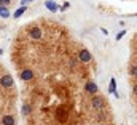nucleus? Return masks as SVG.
Wrapping results in <instances>:
<instances>
[{
	"mask_svg": "<svg viewBox=\"0 0 137 125\" xmlns=\"http://www.w3.org/2000/svg\"><path fill=\"white\" fill-rule=\"evenodd\" d=\"M109 92H110V93H115V92H116V80H115V79H112V80H110Z\"/></svg>",
	"mask_w": 137,
	"mask_h": 125,
	"instance_id": "nucleus-10",
	"label": "nucleus"
},
{
	"mask_svg": "<svg viewBox=\"0 0 137 125\" xmlns=\"http://www.w3.org/2000/svg\"><path fill=\"white\" fill-rule=\"evenodd\" d=\"M11 0H0V7H7V5H10Z\"/></svg>",
	"mask_w": 137,
	"mask_h": 125,
	"instance_id": "nucleus-16",
	"label": "nucleus"
},
{
	"mask_svg": "<svg viewBox=\"0 0 137 125\" xmlns=\"http://www.w3.org/2000/svg\"><path fill=\"white\" fill-rule=\"evenodd\" d=\"M78 58H80V61H83V63H89L91 61V53H89L86 48H83V50H80V55H78Z\"/></svg>",
	"mask_w": 137,
	"mask_h": 125,
	"instance_id": "nucleus-2",
	"label": "nucleus"
},
{
	"mask_svg": "<svg viewBox=\"0 0 137 125\" xmlns=\"http://www.w3.org/2000/svg\"><path fill=\"white\" fill-rule=\"evenodd\" d=\"M29 35H31L32 39H35V40H38V39H41V35H43V32H41V29L40 27H32L31 31H29Z\"/></svg>",
	"mask_w": 137,
	"mask_h": 125,
	"instance_id": "nucleus-3",
	"label": "nucleus"
},
{
	"mask_svg": "<svg viewBox=\"0 0 137 125\" xmlns=\"http://www.w3.org/2000/svg\"><path fill=\"white\" fill-rule=\"evenodd\" d=\"M100 31H102V34H105V35L109 34V32H107V29H105V27H100Z\"/></svg>",
	"mask_w": 137,
	"mask_h": 125,
	"instance_id": "nucleus-17",
	"label": "nucleus"
},
{
	"mask_svg": "<svg viewBox=\"0 0 137 125\" xmlns=\"http://www.w3.org/2000/svg\"><path fill=\"white\" fill-rule=\"evenodd\" d=\"M69 7H70V3L67 2V3H64L62 7H59V10H61V11H67V8H69Z\"/></svg>",
	"mask_w": 137,
	"mask_h": 125,
	"instance_id": "nucleus-15",
	"label": "nucleus"
},
{
	"mask_svg": "<svg viewBox=\"0 0 137 125\" xmlns=\"http://www.w3.org/2000/svg\"><path fill=\"white\" fill-rule=\"evenodd\" d=\"M57 117H59V120H61V122H64L65 119H67V116H65L64 109H59V112H57Z\"/></svg>",
	"mask_w": 137,
	"mask_h": 125,
	"instance_id": "nucleus-12",
	"label": "nucleus"
},
{
	"mask_svg": "<svg viewBox=\"0 0 137 125\" xmlns=\"http://www.w3.org/2000/svg\"><path fill=\"white\" fill-rule=\"evenodd\" d=\"M0 16L2 18H8L10 16V11L7 10V7H0Z\"/></svg>",
	"mask_w": 137,
	"mask_h": 125,
	"instance_id": "nucleus-11",
	"label": "nucleus"
},
{
	"mask_svg": "<svg viewBox=\"0 0 137 125\" xmlns=\"http://www.w3.org/2000/svg\"><path fill=\"white\" fill-rule=\"evenodd\" d=\"M86 92H89V93H96L97 92V85L94 82H88L86 83Z\"/></svg>",
	"mask_w": 137,
	"mask_h": 125,
	"instance_id": "nucleus-9",
	"label": "nucleus"
},
{
	"mask_svg": "<svg viewBox=\"0 0 137 125\" xmlns=\"http://www.w3.org/2000/svg\"><path fill=\"white\" fill-rule=\"evenodd\" d=\"M2 125H14V117L13 116H3L2 117Z\"/></svg>",
	"mask_w": 137,
	"mask_h": 125,
	"instance_id": "nucleus-5",
	"label": "nucleus"
},
{
	"mask_svg": "<svg viewBox=\"0 0 137 125\" xmlns=\"http://www.w3.org/2000/svg\"><path fill=\"white\" fill-rule=\"evenodd\" d=\"M0 85H2V87H7V88L13 87V77H11L10 74H5L2 79H0Z\"/></svg>",
	"mask_w": 137,
	"mask_h": 125,
	"instance_id": "nucleus-1",
	"label": "nucleus"
},
{
	"mask_svg": "<svg viewBox=\"0 0 137 125\" xmlns=\"http://www.w3.org/2000/svg\"><path fill=\"white\" fill-rule=\"evenodd\" d=\"M102 106H104V99H102V98L96 96V98L93 99V108H94V109H102Z\"/></svg>",
	"mask_w": 137,
	"mask_h": 125,
	"instance_id": "nucleus-4",
	"label": "nucleus"
},
{
	"mask_svg": "<svg viewBox=\"0 0 137 125\" xmlns=\"http://www.w3.org/2000/svg\"><path fill=\"white\" fill-rule=\"evenodd\" d=\"M32 77H34V72H32L31 69H26V71H22V74H21V79H22V80H31Z\"/></svg>",
	"mask_w": 137,
	"mask_h": 125,
	"instance_id": "nucleus-6",
	"label": "nucleus"
},
{
	"mask_svg": "<svg viewBox=\"0 0 137 125\" xmlns=\"http://www.w3.org/2000/svg\"><path fill=\"white\" fill-rule=\"evenodd\" d=\"M27 2H29V3H31V2H34V0H22V5H26Z\"/></svg>",
	"mask_w": 137,
	"mask_h": 125,
	"instance_id": "nucleus-18",
	"label": "nucleus"
},
{
	"mask_svg": "<svg viewBox=\"0 0 137 125\" xmlns=\"http://www.w3.org/2000/svg\"><path fill=\"white\" fill-rule=\"evenodd\" d=\"M45 7L48 8L50 11H53V13H54V11H57V10H59V7H57V5H56L54 2H53V0H48V2L45 3Z\"/></svg>",
	"mask_w": 137,
	"mask_h": 125,
	"instance_id": "nucleus-7",
	"label": "nucleus"
},
{
	"mask_svg": "<svg viewBox=\"0 0 137 125\" xmlns=\"http://www.w3.org/2000/svg\"><path fill=\"white\" fill-rule=\"evenodd\" d=\"M124 35H126V31H121V32H118V34H116V40H121V39L124 37Z\"/></svg>",
	"mask_w": 137,
	"mask_h": 125,
	"instance_id": "nucleus-14",
	"label": "nucleus"
},
{
	"mask_svg": "<svg viewBox=\"0 0 137 125\" xmlns=\"http://www.w3.org/2000/svg\"><path fill=\"white\" fill-rule=\"evenodd\" d=\"M26 11H27V7H26V5H21V7L14 11V15H13V16H14V18H19V16H22V15H24Z\"/></svg>",
	"mask_w": 137,
	"mask_h": 125,
	"instance_id": "nucleus-8",
	"label": "nucleus"
},
{
	"mask_svg": "<svg viewBox=\"0 0 137 125\" xmlns=\"http://www.w3.org/2000/svg\"><path fill=\"white\" fill-rule=\"evenodd\" d=\"M29 112H31V106L24 104V106H22V114H29Z\"/></svg>",
	"mask_w": 137,
	"mask_h": 125,
	"instance_id": "nucleus-13",
	"label": "nucleus"
}]
</instances>
